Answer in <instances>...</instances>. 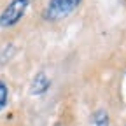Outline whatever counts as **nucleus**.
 <instances>
[{
    "label": "nucleus",
    "mask_w": 126,
    "mask_h": 126,
    "mask_svg": "<svg viewBox=\"0 0 126 126\" xmlns=\"http://www.w3.org/2000/svg\"><path fill=\"white\" fill-rule=\"evenodd\" d=\"M93 124L94 126H109V116H107L105 110H98L93 116Z\"/></svg>",
    "instance_id": "obj_4"
},
{
    "label": "nucleus",
    "mask_w": 126,
    "mask_h": 126,
    "mask_svg": "<svg viewBox=\"0 0 126 126\" xmlns=\"http://www.w3.org/2000/svg\"><path fill=\"white\" fill-rule=\"evenodd\" d=\"M7 102H9V89H7V86L2 81H0V110L5 109Z\"/></svg>",
    "instance_id": "obj_5"
},
{
    "label": "nucleus",
    "mask_w": 126,
    "mask_h": 126,
    "mask_svg": "<svg viewBox=\"0 0 126 126\" xmlns=\"http://www.w3.org/2000/svg\"><path fill=\"white\" fill-rule=\"evenodd\" d=\"M49 86H51V79L47 77L44 72H39L30 82V93L35 94V96H39V94H44L47 89H49Z\"/></svg>",
    "instance_id": "obj_3"
},
{
    "label": "nucleus",
    "mask_w": 126,
    "mask_h": 126,
    "mask_svg": "<svg viewBox=\"0 0 126 126\" xmlns=\"http://www.w3.org/2000/svg\"><path fill=\"white\" fill-rule=\"evenodd\" d=\"M28 5L30 0H11L5 5V9L0 12V28H11L18 25L25 16Z\"/></svg>",
    "instance_id": "obj_2"
},
{
    "label": "nucleus",
    "mask_w": 126,
    "mask_h": 126,
    "mask_svg": "<svg viewBox=\"0 0 126 126\" xmlns=\"http://www.w3.org/2000/svg\"><path fill=\"white\" fill-rule=\"evenodd\" d=\"M82 0H49L46 11H44V19L46 21H61L67 16H70Z\"/></svg>",
    "instance_id": "obj_1"
}]
</instances>
